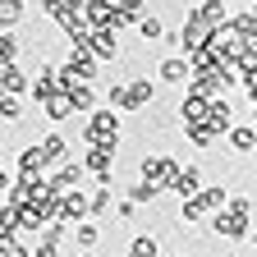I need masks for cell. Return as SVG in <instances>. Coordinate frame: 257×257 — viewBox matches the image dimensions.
Listing matches in <instances>:
<instances>
[{
    "label": "cell",
    "mask_w": 257,
    "mask_h": 257,
    "mask_svg": "<svg viewBox=\"0 0 257 257\" xmlns=\"http://www.w3.org/2000/svg\"><path fill=\"white\" fill-rule=\"evenodd\" d=\"M248 216H252V202L243 198V193H230V207L211 216V230H216L220 239L239 243V239H248V234H252V230H248Z\"/></svg>",
    "instance_id": "6da1fadb"
},
{
    "label": "cell",
    "mask_w": 257,
    "mask_h": 257,
    "mask_svg": "<svg viewBox=\"0 0 257 257\" xmlns=\"http://www.w3.org/2000/svg\"><path fill=\"white\" fill-rule=\"evenodd\" d=\"M119 115L115 110H92L87 119H83V143L87 147H110L115 152V143H119Z\"/></svg>",
    "instance_id": "7a4b0ae2"
},
{
    "label": "cell",
    "mask_w": 257,
    "mask_h": 257,
    "mask_svg": "<svg viewBox=\"0 0 257 257\" xmlns=\"http://www.w3.org/2000/svg\"><path fill=\"white\" fill-rule=\"evenodd\" d=\"M179 175H184V166H179L170 152H152V156H143V166H138V179H147L156 188H175Z\"/></svg>",
    "instance_id": "3957f363"
},
{
    "label": "cell",
    "mask_w": 257,
    "mask_h": 257,
    "mask_svg": "<svg viewBox=\"0 0 257 257\" xmlns=\"http://www.w3.org/2000/svg\"><path fill=\"white\" fill-rule=\"evenodd\" d=\"M78 161L87 175H96V184H115V152L110 147H87Z\"/></svg>",
    "instance_id": "277c9868"
},
{
    "label": "cell",
    "mask_w": 257,
    "mask_h": 257,
    "mask_svg": "<svg viewBox=\"0 0 257 257\" xmlns=\"http://www.w3.org/2000/svg\"><path fill=\"white\" fill-rule=\"evenodd\" d=\"M64 83H60V64H37V74H32V96H37V106H46L51 96H60Z\"/></svg>",
    "instance_id": "5b68a950"
},
{
    "label": "cell",
    "mask_w": 257,
    "mask_h": 257,
    "mask_svg": "<svg viewBox=\"0 0 257 257\" xmlns=\"http://www.w3.org/2000/svg\"><path fill=\"white\" fill-rule=\"evenodd\" d=\"M179 46H184V55H193V51H202V46H211V28L188 10V19H184V28H179V37H175Z\"/></svg>",
    "instance_id": "8992f818"
},
{
    "label": "cell",
    "mask_w": 257,
    "mask_h": 257,
    "mask_svg": "<svg viewBox=\"0 0 257 257\" xmlns=\"http://www.w3.org/2000/svg\"><path fill=\"white\" fill-rule=\"evenodd\" d=\"M156 101V83L147 74H134V78H124V110H143Z\"/></svg>",
    "instance_id": "52a82bcc"
},
{
    "label": "cell",
    "mask_w": 257,
    "mask_h": 257,
    "mask_svg": "<svg viewBox=\"0 0 257 257\" xmlns=\"http://www.w3.org/2000/svg\"><path fill=\"white\" fill-rule=\"evenodd\" d=\"M156 78L161 83H170V87H188L193 83V64H188V55L179 51V55H166L156 64Z\"/></svg>",
    "instance_id": "ba28073f"
},
{
    "label": "cell",
    "mask_w": 257,
    "mask_h": 257,
    "mask_svg": "<svg viewBox=\"0 0 257 257\" xmlns=\"http://www.w3.org/2000/svg\"><path fill=\"white\" fill-rule=\"evenodd\" d=\"M64 69H74L83 83H92L96 74H101V60H96L87 46H69V55H64Z\"/></svg>",
    "instance_id": "9c48e42d"
},
{
    "label": "cell",
    "mask_w": 257,
    "mask_h": 257,
    "mask_svg": "<svg viewBox=\"0 0 257 257\" xmlns=\"http://www.w3.org/2000/svg\"><path fill=\"white\" fill-rule=\"evenodd\" d=\"M193 14H198L211 32H220V28H230V10H225V0H198V5H193Z\"/></svg>",
    "instance_id": "30bf717a"
},
{
    "label": "cell",
    "mask_w": 257,
    "mask_h": 257,
    "mask_svg": "<svg viewBox=\"0 0 257 257\" xmlns=\"http://www.w3.org/2000/svg\"><path fill=\"white\" fill-rule=\"evenodd\" d=\"M46 170L51 166H46V156H42V143H32V147L19 152V175H28V179H51Z\"/></svg>",
    "instance_id": "8fae6325"
},
{
    "label": "cell",
    "mask_w": 257,
    "mask_h": 257,
    "mask_svg": "<svg viewBox=\"0 0 257 257\" xmlns=\"http://www.w3.org/2000/svg\"><path fill=\"white\" fill-rule=\"evenodd\" d=\"M83 46H87L96 60H101V64H106V60H119V42H115V32H110V28H96Z\"/></svg>",
    "instance_id": "7c38bea8"
},
{
    "label": "cell",
    "mask_w": 257,
    "mask_h": 257,
    "mask_svg": "<svg viewBox=\"0 0 257 257\" xmlns=\"http://www.w3.org/2000/svg\"><path fill=\"white\" fill-rule=\"evenodd\" d=\"M0 92H10V96L32 92V78L23 74V64H0Z\"/></svg>",
    "instance_id": "4fadbf2b"
},
{
    "label": "cell",
    "mask_w": 257,
    "mask_h": 257,
    "mask_svg": "<svg viewBox=\"0 0 257 257\" xmlns=\"http://www.w3.org/2000/svg\"><path fill=\"white\" fill-rule=\"evenodd\" d=\"M78 184H83V161H69V166H60L51 175V188L60 193V198H64V193H78Z\"/></svg>",
    "instance_id": "5bb4252c"
},
{
    "label": "cell",
    "mask_w": 257,
    "mask_h": 257,
    "mask_svg": "<svg viewBox=\"0 0 257 257\" xmlns=\"http://www.w3.org/2000/svg\"><path fill=\"white\" fill-rule=\"evenodd\" d=\"M83 225V220H92V198L78 188V193H64V225Z\"/></svg>",
    "instance_id": "9a60e30c"
},
{
    "label": "cell",
    "mask_w": 257,
    "mask_h": 257,
    "mask_svg": "<svg viewBox=\"0 0 257 257\" xmlns=\"http://www.w3.org/2000/svg\"><path fill=\"white\" fill-rule=\"evenodd\" d=\"M42 156H46V166H69V143H64V134H46L42 138Z\"/></svg>",
    "instance_id": "2e32d148"
},
{
    "label": "cell",
    "mask_w": 257,
    "mask_h": 257,
    "mask_svg": "<svg viewBox=\"0 0 257 257\" xmlns=\"http://www.w3.org/2000/svg\"><path fill=\"white\" fill-rule=\"evenodd\" d=\"M207 110H211V101H207V96H198V92H184V101H179V119H184V124H198V119H207Z\"/></svg>",
    "instance_id": "e0dca14e"
},
{
    "label": "cell",
    "mask_w": 257,
    "mask_h": 257,
    "mask_svg": "<svg viewBox=\"0 0 257 257\" xmlns=\"http://www.w3.org/2000/svg\"><path fill=\"white\" fill-rule=\"evenodd\" d=\"M42 115H46L51 124H64V119H74V115H78V106L69 101V92H60V96H51V101L42 106Z\"/></svg>",
    "instance_id": "ac0fdd59"
},
{
    "label": "cell",
    "mask_w": 257,
    "mask_h": 257,
    "mask_svg": "<svg viewBox=\"0 0 257 257\" xmlns=\"http://www.w3.org/2000/svg\"><path fill=\"white\" fill-rule=\"evenodd\" d=\"M184 138H188L193 147H211V143L220 138V128H216L211 119H198V124H184Z\"/></svg>",
    "instance_id": "d6986e66"
},
{
    "label": "cell",
    "mask_w": 257,
    "mask_h": 257,
    "mask_svg": "<svg viewBox=\"0 0 257 257\" xmlns=\"http://www.w3.org/2000/svg\"><path fill=\"white\" fill-rule=\"evenodd\" d=\"M175 193H179V202H188V198H198V193H207V184H202V170H198V166H188V170L179 175Z\"/></svg>",
    "instance_id": "ffe728a7"
},
{
    "label": "cell",
    "mask_w": 257,
    "mask_h": 257,
    "mask_svg": "<svg viewBox=\"0 0 257 257\" xmlns=\"http://www.w3.org/2000/svg\"><path fill=\"white\" fill-rule=\"evenodd\" d=\"M23 14H28L23 0H0V32H14L23 23Z\"/></svg>",
    "instance_id": "44dd1931"
},
{
    "label": "cell",
    "mask_w": 257,
    "mask_h": 257,
    "mask_svg": "<svg viewBox=\"0 0 257 257\" xmlns=\"http://www.w3.org/2000/svg\"><path fill=\"white\" fill-rule=\"evenodd\" d=\"M124 257H161V239H156V234H134Z\"/></svg>",
    "instance_id": "7402d4cb"
},
{
    "label": "cell",
    "mask_w": 257,
    "mask_h": 257,
    "mask_svg": "<svg viewBox=\"0 0 257 257\" xmlns=\"http://www.w3.org/2000/svg\"><path fill=\"white\" fill-rule=\"evenodd\" d=\"M225 138H230L234 152H257V128H248V124H234Z\"/></svg>",
    "instance_id": "603a6c76"
},
{
    "label": "cell",
    "mask_w": 257,
    "mask_h": 257,
    "mask_svg": "<svg viewBox=\"0 0 257 257\" xmlns=\"http://www.w3.org/2000/svg\"><path fill=\"white\" fill-rule=\"evenodd\" d=\"M69 101L78 106V115H92V110H96V87H92V83H78V87H69Z\"/></svg>",
    "instance_id": "cb8c5ba5"
},
{
    "label": "cell",
    "mask_w": 257,
    "mask_h": 257,
    "mask_svg": "<svg viewBox=\"0 0 257 257\" xmlns=\"http://www.w3.org/2000/svg\"><path fill=\"white\" fill-rule=\"evenodd\" d=\"M87 198H92V220H96V216H106V211H110V202H115V184H96Z\"/></svg>",
    "instance_id": "d4e9b609"
},
{
    "label": "cell",
    "mask_w": 257,
    "mask_h": 257,
    "mask_svg": "<svg viewBox=\"0 0 257 257\" xmlns=\"http://www.w3.org/2000/svg\"><path fill=\"white\" fill-rule=\"evenodd\" d=\"M46 230H51V225L42 220L37 207H23V211H19V234H46Z\"/></svg>",
    "instance_id": "484cf974"
},
{
    "label": "cell",
    "mask_w": 257,
    "mask_h": 257,
    "mask_svg": "<svg viewBox=\"0 0 257 257\" xmlns=\"http://www.w3.org/2000/svg\"><path fill=\"white\" fill-rule=\"evenodd\" d=\"M96 239H101V225H96V220H83V225H74V243H78L83 252H92V248H96Z\"/></svg>",
    "instance_id": "4316f807"
},
{
    "label": "cell",
    "mask_w": 257,
    "mask_h": 257,
    "mask_svg": "<svg viewBox=\"0 0 257 257\" xmlns=\"http://www.w3.org/2000/svg\"><path fill=\"white\" fill-rule=\"evenodd\" d=\"M14 239H19V211L14 207H0V248L14 243Z\"/></svg>",
    "instance_id": "83f0119b"
},
{
    "label": "cell",
    "mask_w": 257,
    "mask_h": 257,
    "mask_svg": "<svg viewBox=\"0 0 257 257\" xmlns=\"http://www.w3.org/2000/svg\"><path fill=\"white\" fill-rule=\"evenodd\" d=\"M207 119H211V124L220 128V134H230V128H234V110H230V101H211Z\"/></svg>",
    "instance_id": "f1b7e54d"
},
{
    "label": "cell",
    "mask_w": 257,
    "mask_h": 257,
    "mask_svg": "<svg viewBox=\"0 0 257 257\" xmlns=\"http://www.w3.org/2000/svg\"><path fill=\"white\" fill-rule=\"evenodd\" d=\"M202 216H211V207H207V198L198 193V198H188V202H179V220H202Z\"/></svg>",
    "instance_id": "f546056e"
},
{
    "label": "cell",
    "mask_w": 257,
    "mask_h": 257,
    "mask_svg": "<svg viewBox=\"0 0 257 257\" xmlns=\"http://www.w3.org/2000/svg\"><path fill=\"white\" fill-rule=\"evenodd\" d=\"M19 51H23L19 32H0V64H19Z\"/></svg>",
    "instance_id": "4dcf8cb0"
},
{
    "label": "cell",
    "mask_w": 257,
    "mask_h": 257,
    "mask_svg": "<svg viewBox=\"0 0 257 257\" xmlns=\"http://www.w3.org/2000/svg\"><path fill=\"white\" fill-rule=\"evenodd\" d=\"M138 37H143V42H161V37H166V23H161V14H147V19L138 23Z\"/></svg>",
    "instance_id": "1f68e13d"
},
{
    "label": "cell",
    "mask_w": 257,
    "mask_h": 257,
    "mask_svg": "<svg viewBox=\"0 0 257 257\" xmlns=\"http://www.w3.org/2000/svg\"><path fill=\"white\" fill-rule=\"evenodd\" d=\"M23 115V106H19V96H10V92H0V124H14Z\"/></svg>",
    "instance_id": "d6a6232c"
},
{
    "label": "cell",
    "mask_w": 257,
    "mask_h": 257,
    "mask_svg": "<svg viewBox=\"0 0 257 257\" xmlns=\"http://www.w3.org/2000/svg\"><path fill=\"white\" fill-rule=\"evenodd\" d=\"M128 198H134V202H156V198H161V188L147 184V179H138L134 188H128Z\"/></svg>",
    "instance_id": "836d02e7"
},
{
    "label": "cell",
    "mask_w": 257,
    "mask_h": 257,
    "mask_svg": "<svg viewBox=\"0 0 257 257\" xmlns=\"http://www.w3.org/2000/svg\"><path fill=\"white\" fill-rule=\"evenodd\" d=\"M106 101H110V110H124V78H115L106 87Z\"/></svg>",
    "instance_id": "e575fe53"
},
{
    "label": "cell",
    "mask_w": 257,
    "mask_h": 257,
    "mask_svg": "<svg viewBox=\"0 0 257 257\" xmlns=\"http://www.w3.org/2000/svg\"><path fill=\"white\" fill-rule=\"evenodd\" d=\"M0 257H32V248H28L23 239H14V243H5V248H0Z\"/></svg>",
    "instance_id": "d590c367"
},
{
    "label": "cell",
    "mask_w": 257,
    "mask_h": 257,
    "mask_svg": "<svg viewBox=\"0 0 257 257\" xmlns=\"http://www.w3.org/2000/svg\"><path fill=\"white\" fill-rule=\"evenodd\" d=\"M115 211H119V220H134V216H138V202H134V198H124Z\"/></svg>",
    "instance_id": "8d00e7d4"
},
{
    "label": "cell",
    "mask_w": 257,
    "mask_h": 257,
    "mask_svg": "<svg viewBox=\"0 0 257 257\" xmlns=\"http://www.w3.org/2000/svg\"><path fill=\"white\" fill-rule=\"evenodd\" d=\"M10 188H14V175H10V170H0V198H5Z\"/></svg>",
    "instance_id": "74e56055"
},
{
    "label": "cell",
    "mask_w": 257,
    "mask_h": 257,
    "mask_svg": "<svg viewBox=\"0 0 257 257\" xmlns=\"http://www.w3.org/2000/svg\"><path fill=\"white\" fill-rule=\"evenodd\" d=\"M248 243H252V248H257V230H252V234H248Z\"/></svg>",
    "instance_id": "f35d334b"
},
{
    "label": "cell",
    "mask_w": 257,
    "mask_h": 257,
    "mask_svg": "<svg viewBox=\"0 0 257 257\" xmlns=\"http://www.w3.org/2000/svg\"><path fill=\"white\" fill-rule=\"evenodd\" d=\"M252 128H257V106H252Z\"/></svg>",
    "instance_id": "ab89813d"
},
{
    "label": "cell",
    "mask_w": 257,
    "mask_h": 257,
    "mask_svg": "<svg viewBox=\"0 0 257 257\" xmlns=\"http://www.w3.org/2000/svg\"><path fill=\"white\" fill-rule=\"evenodd\" d=\"M78 257H96V252H78Z\"/></svg>",
    "instance_id": "60d3db41"
},
{
    "label": "cell",
    "mask_w": 257,
    "mask_h": 257,
    "mask_svg": "<svg viewBox=\"0 0 257 257\" xmlns=\"http://www.w3.org/2000/svg\"><path fill=\"white\" fill-rule=\"evenodd\" d=\"M252 14H257V0H252Z\"/></svg>",
    "instance_id": "b9f144b4"
},
{
    "label": "cell",
    "mask_w": 257,
    "mask_h": 257,
    "mask_svg": "<svg viewBox=\"0 0 257 257\" xmlns=\"http://www.w3.org/2000/svg\"><path fill=\"white\" fill-rule=\"evenodd\" d=\"M110 5H119V0H110Z\"/></svg>",
    "instance_id": "7bdbcfd3"
}]
</instances>
